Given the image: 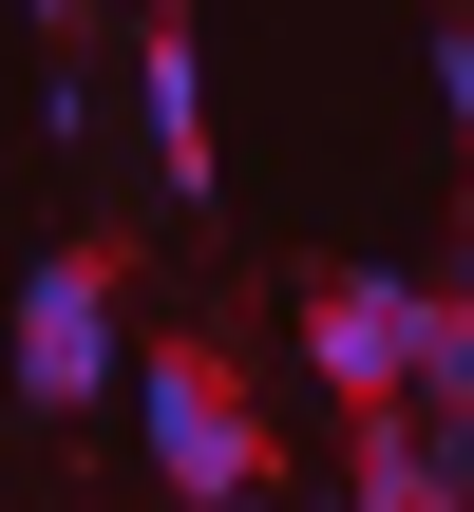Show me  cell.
<instances>
[{"label":"cell","mask_w":474,"mask_h":512,"mask_svg":"<svg viewBox=\"0 0 474 512\" xmlns=\"http://www.w3.org/2000/svg\"><path fill=\"white\" fill-rule=\"evenodd\" d=\"M38 38H57V57H95V0H38Z\"/></svg>","instance_id":"8992f818"},{"label":"cell","mask_w":474,"mask_h":512,"mask_svg":"<svg viewBox=\"0 0 474 512\" xmlns=\"http://www.w3.org/2000/svg\"><path fill=\"white\" fill-rule=\"evenodd\" d=\"M418 475H437V494L474 512V399H418Z\"/></svg>","instance_id":"5b68a950"},{"label":"cell","mask_w":474,"mask_h":512,"mask_svg":"<svg viewBox=\"0 0 474 512\" xmlns=\"http://www.w3.org/2000/svg\"><path fill=\"white\" fill-rule=\"evenodd\" d=\"M418 323H437V285H399V266H323V285H304V361H323V399H342V418L418 399Z\"/></svg>","instance_id":"7a4b0ae2"},{"label":"cell","mask_w":474,"mask_h":512,"mask_svg":"<svg viewBox=\"0 0 474 512\" xmlns=\"http://www.w3.org/2000/svg\"><path fill=\"white\" fill-rule=\"evenodd\" d=\"M437 76H456V133H474V38H437Z\"/></svg>","instance_id":"52a82bcc"},{"label":"cell","mask_w":474,"mask_h":512,"mask_svg":"<svg viewBox=\"0 0 474 512\" xmlns=\"http://www.w3.org/2000/svg\"><path fill=\"white\" fill-rule=\"evenodd\" d=\"M133 380H152V475H171L190 512H228V494H266V399H247V380H228L209 342H152Z\"/></svg>","instance_id":"6da1fadb"},{"label":"cell","mask_w":474,"mask_h":512,"mask_svg":"<svg viewBox=\"0 0 474 512\" xmlns=\"http://www.w3.org/2000/svg\"><path fill=\"white\" fill-rule=\"evenodd\" d=\"M228 512H285V475H266V494H228Z\"/></svg>","instance_id":"ba28073f"},{"label":"cell","mask_w":474,"mask_h":512,"mask_svg":"<svg viewBox=\"0 0 474 512\" xmlns=\"http://www.w3.org/2000/svg\"><path fill=\"white\" fill-rule=\"evenodd\" d=\"M152 19H190V0H152Z\"/></svg>","instance_id":"9c48e42d"},{"label":"cell","mask_w":474,"mask_h":512,"mask_svg":"<svg viewBox=\"0 0 474 512\" xmlns=\"http://www.w3.org/2000/svg\"><path fill=\"white\" fill-rule=\"evenodd\" d=\"M19 399H57V418L114 399V247H57L19 285Z\"/></svg>","instance_id":"3957f363"},{"label":"cell","mask_w":474,"mask_h":512,"mask_svg":"<svg viewBox=\"0 0 474 512\" xmlns=\"http://www.w3.org/2000/svg\"><path fill=\"white\" fill-rule=\"evenodd\" d=\"M133 114H152V171H171V190H209V57H190L171 19L133 38Z\"/></svg>","instance_id":"277c9868"}]
</instances>
